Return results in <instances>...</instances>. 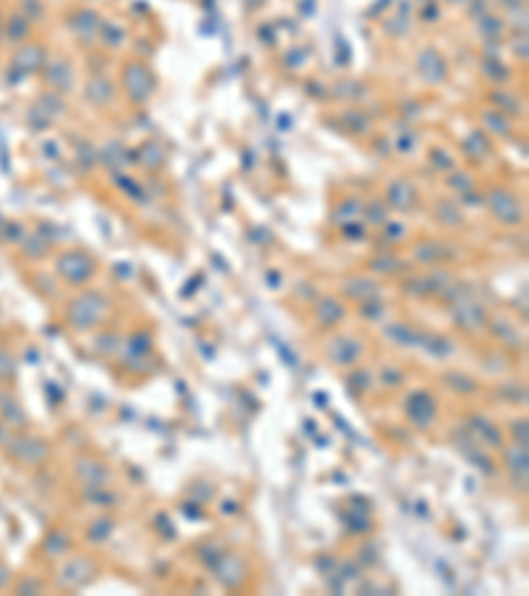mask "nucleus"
Instances as JSON below:
<instances>
[{
    "instance_id": "f257e3e1",
    "label": "nucleus",
    "mask_w": 529,
    "mask_h": 596,
    "mask_svg": "<svg viewBox=\"0 0 529 596\" xmlns=\"http://www.w3.org/2000/svg\"><path fill=\"white\" fill-rule=\"evenodd\" d=\"M103 307H106V302H103L101 294H85V297H80V300L74 302V307H72V324L77 326V329L93 326L101 318Z\"/></svg>"
},
{
    "instance_id": "f03ea898",
    "label": "nucleus",
    "mask_w": 529,
    "mask_h": 596,
    "mask_svg": "<svg viewBox=\"0 0 529 596\" xmlns=\"http://www.w3.org/2000/svg\"><path fill=\"white\" fill-rule=\"evenodd\" d=\"M490 209L497 220L503 223H519L521 220V207L513 199L506 188H493L490 191Z\"/></svg>"
},
{
    "instance_id": "7ed1b4c3",
    "label": "nucleus",
    "mask_w": 529,
    "mask_h": 596,
    "mask_svg": "<svg viewBox=\"0 0 529 596\" xmlns=\"http://www.w3.org/2000/svg\"><path fill=\"white\" fill-rule=\"evenodd\" d=\"M58 271L64 278L69 281H77V284H83L90 278V273H93V260L83 252H69V255L61 257V263H58Z\"/></svg>"
},
{
    "instance_id": "20e7f679",
    "label": "nucleus",
    "mask_w": 529,
    "mask_h": 596,
    "mask_svg": "<svg viewBox=\"0 0 529 596\" xmlns=\"http://www.w3.org/2000/svg\"><path fill=\"white\" fill-rule=\"evenodd\" d=\"M125 83H127V88H130L133 101H146V99H149V93H151V77H149V72L140 67V64L127 67Z\"/></svg>"
},
{
    "instance_id": "39448f33",
    "label": "nucleus",
    "mask_w": 529,
    "mask_h": 596,
    "mask_svg": "<svg viewBox=\"0 0 529 596\" xmlns=\"http://www.w3.org/2000/svg\"><path fill=\"white\" fill-rule=\"evenodd\" d=\"M331 356H334L336 363H352V360L360 356V342L352 340V337H342V340L334 342Z\"/></svg>"
},
{
    "instance_id": "423d86ee",
    "label": "nucleus",
    "mask_w": 529,
    "mask_h": 596,
    "mask_svg": "<svg viewBox=\"0 0 529 596\" xmlns=\"http://www.w3.org/2000/svg\"><path fill=\"white\" fill-rule=\"evenodd\" d=\"M415 188H410V183H405V181H397V183H392L389 186V202H392L397 209H405V202H413V194Z\"/></svg>"
},
{
    "instance_id": "0eeeda50",
    "label": "nucleus",
    "mask_w": 529,
    "mask_h": 596,
    "mask_svg": "<svg viewBox=\"0 0 529 596\" xmlns=\"http://www.w3.org/2000/svg\"><path fill=\"white\" fill-rule=\"evenodd\" d=\"M328 316H334V324L344 318V307L339 305L336 300H331V297H328V300H323V302L318 305V318H321L323 324H328Z\"/></svg>"
},
{
    "instance_id": "6e6552de",
    "label": "nucleus",
    "mask_w": 529,
    "mask_h": 596,
    "mask_svg": "<svg viewBox=\"0 0 529 596\" xmlns=\"http://www.w3.org/2000/svg\"><path fill=\"white\" fill-rule=\"evenodd\" d=\"M484 125H490V130H493V133H500V136H508V133H511L508 122L500 117V114H495V112H487V114H484Z\"/></svg>"
},
{
    "instance_id": "1a4fd4ad",
    "label": "nucleus",
    "mask_w": 529,
    "mask_h": 596,
    "mask_svg": "<svg viewBox=\"0 0 529 596\" xmlns=\"http://www.w3.org/2000/svg\"><path fill=\"white\" fill-rule=\"evenodd\" d=\"M255 3H259V0H252V6H255Z\"/></svg>"
}]
</instances>
